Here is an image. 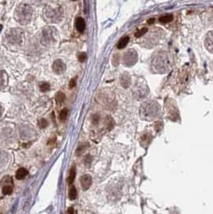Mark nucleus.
Returning a JSON list of instances; mask_svg holds the SVG:
<instances>
[{"mask_svg":"<svg viewBox=\"0 0 213 214\" xmlns=\"http://www.w3.org/2000/svg\"><path fill=\"white\" fill-rule=\"evenodd\" d=\"M153 68L157 72L165 73L168 72L171 67L170 55L165 51H159L155 52L151 59Z\"/></svg>","mask_w":213,"mask_h":214,"instance_id":"obj_1","label":"nucleus"},{"mask_svg":"<svg viewBox=\"0 0 213 214\" xmlns=\"http://www.w3.org/2000/svg\"><path fill=\"white\" fill-rule=\"evenodd\" d=\"M63 15V7L58 2H50L44 8V18L50 23H56L61 21Z\"/></svg>","mask_w":213,"mask_h":214,"instance_id":"obj_2","label":"nucleus"},{"mask_svg":"<svg viewBox=\"0 0 213 214\" xmlns=\"http://www.w3.org/2000/svg\"><path fill=\"white\" fill-rule=\"evenodd\" d=\"M33 16V8L30 5L21 3L16 7L15 11V18L20 24L26 25L29 23Z\"/></svg>","mask_w":213,"mask_h":214,"instance_id":"obj_3","label":"nucleus"},{"mask_svg":"<svg viewBox=\"0 0 213 214\" xmlns=\"http://www.w3.org/2000/svg\"><path fill=\"white\" fill-rule=\"evenodd\" d=\"M58 32L54 27H46L41 32L40 43L45 47L52 46L57 42Z\"/></svg>","mask_w":213,"mask_h":214,"instance_id":"obj_4","label":"nucleus"},{"mask_svg":"<svg viewBox=\"0 0 213 214\" xmlns=\"http://www.w3.org/2000/svg\"><path fill=\"white\" fill-rule=\"evenodd\" d=\"M8 42L12 44L22 45L24 42V32L21 28H12L6 35Z\"/></svg>","mask_w":213,"mask_h":214,"instance_id":"obj_5","label":"nucleus"},{"mask_svg":"<svg viewBox=\"0 0 213 214\" xmlns=\"http://www.w3.org/2000/svg\"><path fill=\"white\" fill-rule=\"evenodd\" d=\"M141 111V113H143L144 116L146 118H153L159 111L158 103H155V101H147L142 105Z\"/></svg>","mask_w":213,"mask_h":214,"instance_id":"obj_6","label":"nucleus"},{"mask_svg":"<svg viewBox=\"0 0 213 214\" xmlns=\"http://www.w3.org/2000/svg\"><path fill=\"white\" fill-rule=\"evenodd\" d=\"M138 61V53L134 49L128 50L127 52L125 53L123 57V63L124 65L127 67H131L134 65Z\"/></svg>","mask_w":213,"mask_h":214,"instance_id":"obj_7","label":"nucleus"},{"mask_svg":"<svg viewBox=\"0 0 213 214\" xmlns=\"http://www.w3.org/2000/svg\"><path fill=\"white\" fill-rule=\"evenodd\" d=\"M52 70L56 74H62L66 70V65L64 63L63 61H61L60 59L56 60L52 65Z\"/></svg>","mask_w":213,"mask_h":214,"instance_id":"obj_8","label":"nucleus"},{"mask_svg":"<svg viewBox=\"0 0 213 214\" xmlns=\"http://www.w3.org/2000/svg\"><path fill=\"white\" fill-rule=\"evenodd\" d=\"M81 187L83 188V190H88L90 188V186L92 185V177L89 174H85V175H83V176L81 177Z\"/></svg>","mask_w":213,"mask_h":214,"instance_id":"obj_9","label":"nucleus"},{"mask_svg":"<svg viewBox=\"0 0 213 214\" xmlns=\"http://www.w3.org/2000/svg\"><path fill=\"white\" fill-rule=\"evenodd\" d=\"M204 45L208 51L210 52H212L213 51V32L212 31L209 32L207 34L206 38L204 40Z\"/></svg>","mask_w":213,"mask_h":214,"instance_id":"obj_10","label":"nucleus"},{"mask_svg":"<svg viewBox=\"0 0 213 214\" xmlns=\"http://www.w3.org/2000/svg\"><path fill=\"white\" fill-rule=\"evenodd\" d=\"M120 81H121V86H123L124 88H128L130 86V83H131V78H130L129 73H127V72L122 73L121 78H120Z\"/></svg>","mask_w":213,"mask_h":214,"instance_id":"obj_11","label":"nucleus"},{"mask_svg":"<svg viewBox=\"0 0 213 214\" xmlns=\"http://www.w3.org/2000/svg\"><path fill=\"white\" fill-rule=\"evenodd\" d=\"M76 29H77V31H78L79 32H81V33H82V32L85 31V20H84L83 18H81V17H78V18L76 19Z\"/></svg>","mask_w":213,"mask_h":214,"instance_id":"obj_12","label":"nucleus"},{"mask_svg":"<svg viewBox=\"0 0 213 214\" xmlns=\"http://www.w3.org/2000/svg\"><path fill=\"white\" fill-rule=\"evenodd\" d=\"M27 175H28V171L27 169L20 167L19 169H18V171H16V177L17 180H23Z\"/></svg>","mask_w":213,"mask_h":214,"instance_id":"obj_13","label":"nucleus"},{"mask_svg":"<svg viewBox=\"0 0 213 214\" xmlns=\"http://www.w3.org/2000/svg\"><path fill=\"white\" fill-rule=\"evenodd\" d=\"M7 85V75L5 72L0 70V89H2Z\"/></svg>","mask_w":213,"mask_h":214,"instance_id":"obj_14","label":"nucleus"},{"mask_svg":"<svg viewBox=\"0 0 213 214\" xmlns=\"http://www.w3.org/2000/svg\"><path fill=\"white\" fill-rule=\"evenodd\" d=\"M76 166L73 165L72 167V168H71V170H70L69 176H68V184H72V182L74 181L75 177H76Z\"/></svg>","mask_w":213,"mask_h":214,"instance_id":"obj_15","label":"nucleus"},{"mask_svg":"<svg viewBox=\"0 0 213 214\" xmlns=\"http://www.w3.org/2000/svg\"><path fill=\"white\" fill-rule=\"evenodd\" d=\"M129 40H130V38L126 36V37H122V38L119 40V42L117 43V47L118 49H122L124 47H126L127 44L129 43Z\"/></svg>","mask_w":213,"mask_h":214,"instance_id":"obj_16","label":"nucleus"},{"mask_svg":"<svg viewBox=\"0 0 213 214\" xmlns=\"http://www.w3.org/2000/svg\"><path fill=\"white\" fill-rule=\"evenodd\" d=\"M13 191V185L7 184L2 186V192L3 195H11Z\"/></svg>","mask_w":213,"mask_h":214,"instance_id":"obj_17","label":"nucleus"},{"mask_svg":"<svg viewBox=\"0 0 213 214\" xmlns=\"http://www.w3.org/2000/svg\"><path fill=\"white\" fill-rule=\"evenodd\" d=\"M173 20V16L171 15H165L159 18V22L162 23H168Z\"/></svg>","mask_w":213,"mask_h":214,"instance_id":"obj_18","label":"nucleus"},{"mask_svg":"<svg viewBox=\"0 0 213 214\" xmlns=\"http://www.w3.org/2000/svg\"><path fill=\"white\" fill-rule=\"evenodd\" d=\"M65 100V95L62 92H59L56 96V101L57 103H63Z\"/></svg>","mask_w":213,"mask_h":214,"instance_id":"obj_19","label":"nucleus"},{"mask_svg":"<svg viewBox=\"0 0 213 214\" xmlns=\"http://www.w3.org/2000/svg\"><path fill=\"white\" fill-rule=\"evenodd\" d=\"M76 195H77V191L76 189L75 188V187H72L69 190V193H68V196H69L70 200H75L76 198Z\"/></svg>","mask_w":213,"mask_h":214,"instance_id":"obj_20","label":"nucleus"},{"mask_svg":"<svg viewBox=\"0 0 213 214\" xmlns=\"http://www.w3.org/2000/svg\"><path fill=\"white\" fill-rule=\"evenodd\" d=\"M147 31H148V28H146V27L141 28V30H139V31H138V32L135 33V37H136V38H141V37H142V36L147 32Z\"/></svg>","mask_w":213,"mask_h":214,"instance_id":"obj_21","label":"nucleus"},{"mask_svg":"<svg viewBox=\"0 0 213 214\" xmlns=\"http://www.w3.org/2000/svg\"><path fill=\"white\" fill-rule=\"evenodd\" d=\"M68 110L66 108L63 109L61 111V113H60V119H61V121H63L64 122V121L66 120L68 116Z\"/></svg>","mask_w":213,"mask_h":214,"instance_id":"obj_22","label":"nucleus"},{"mask_svg":"<svg viewBox=\"0 0 213 214\" xmlns=\"http://www.w3.org/2000/svg\"><path fill=\"white\" fill-rule=\"evenodd\" d=\"M40 89L42 92H47L50 89V85L47 82H42L40 86Z\"/></svg>","mask_w":213,"mask_h":214,"instance_id":"obj_23","label":"nucleus"},{"mask_svg":"<svg viewBox=\"0 0 213 214\" xmlns=\"http://www.w3.org/2000/svg\"><path fill=\"white\" fill-rule=\"evenodd\" d=\"M47 124L48 123H47V120L44 119V118H41V119L39 120L38 125L41 129H44V128H45V127H47Z\"/></svg>","mask_w":213,"mask_h":214,"instance_id":"obj_24","label":"nucleus"},{"mask_svg":"<svg viewBox=\"0 0 213 214\" xmlns=\"http://www.w3.org/2000/svg\"><path fill=\"white\" fill-rule=\"evenodd\" d=\"M86 57H87V55L85 52H81L80 54L78 55V60L80 62H84V61L86 60Z\"/></svg>","mask_w":213,"mask_h":214,"instance_id":"obj_25","label":"nucleus"},{"mask_svg":"<svg viewBox=\"0 0 213 214\" xmlns=\"http://www.w3.org/2000/svg\"><path fill=\"white\" fill-rule=\"evenodd\" d=\"M75 86H76V78L72 79V80H71V81H70V84H69V87L72 89V88H73Z\"/></svg>","mask_w":213,"mask_h":214,"instance_id":"obj_26","label":"nucleus"},{"mask_svg":"<svg viewBox=\"0 0 213 214\" xmlns=\"http://www.w3.org/2000/svg\"><path fill=\"white\" fill-rule=\"evenodd\" d=\"M67 213L68 214H74V209H73V208L72 207L68 208V211H67Z\"/></svg>","mask_w":213,"mask_h":214,"instance_id":"obj_27","label":"nucleus"},{"mask_svg":"<svg viewBox=\"0 0 213 214\" xmlns=\"http://www.w3.org/2000/svg\"><path fill=\"white\" fill-rule=\"evenodd\" d=\"M32 1L34 2H36V3H43V2H44L47 0H32Z\"/></svg>","mask_w":213,"mask_h":214,"instance_id":"obj_28","label":"nucleus"},{"mask_svg":"<svg viewBox=\"0 0 213 214\" xmlns=\"http://www.w3.org/2000/svg\"><path fill=\"white\" fill-rule=\"evenodd\" d=\"M2 106L0 105V116L2 115Z\"/></svg>","mask_w":213,"mask_h":214,"instance_id":"obj_29","label":"nucleus"},{"mask_svg":"<svg viewBox=\"0 0 213 214\" xmlns=\"http://www.w3.org/2000/svg\"><path fill=\"white\" fill-rule=\"evenodd\" d=\"M74 1H75V0H74Z\"/></svg>","mask_w":213,"mask_h":214,"instance_id":"obj_30","label":"nucleus"}]
</instances>
